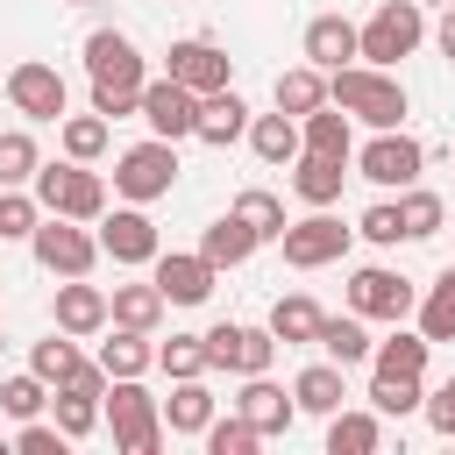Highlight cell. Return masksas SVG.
Masks as SVG:
<instances>
[{"label": "cell", "instance_id": "cell-14", "mask_svg": "<svg viewBox=\"0 0 455 455\" xmlns=\"http://www.w3.org/2000/svg\"><path fill=\"white\" fill-rule=\"evenodd\" d=\"M149 277H156V291H164L171 306H206L213 284H220V263H206L199 249H156Z\"/></svg>", "mask_w": 455, "mask_h": 455}, {"label": "cell", "instance_id": "cell-5", "mask_svg": "<svg viewBox=\"0 0 455 455\" xmlns=\"http://www.w3.org/2000/svg\"><path fill=\"white\" fill-rule=\"evenodd\" d=\"M348 164H355V178H370L377 192H405V185H419V171H427V142L405 135V128H370V142H363Z\"/></svg>", "mask_w": 455, "mask_h": 455}, {"label": "cell", "instance_id": "cell-22", "mask_svg": "<svg viewBox=\"0 0 455 455\" xmlns=\"http://www.w3.org/2000/svg\"><path fill=\"white\" fill-rule=\"evenodd\" d=\"M291 398H299V412L327 419V412H341V405H348V370H341L334 355H320V363H306V370L291 377Z\"/></svg>", "mask_w": 455, "mask_h": 455}, {"label": "cell", "instance_id": "cell-25", "mask_svg": "<svg viewBox=\"0 0 455 455\" xmlns=\"http://www.w3.org/2000/svg\"><path fill=\"white\" fill-rule=\"evenodd\" d=\"M377 448H384V412L377 405L327 412V455H377Z\"/></svg>", "mask_w": 455, "mask_h": 455}, {"label": "cell", "instance_id": "cell-9", "mask_svg": "<svg viewBox=\"0 0 455 455\" xmlns=\"http://www.w3.org/2000/svg\"><path fill=\"white\" fill-rule=\"evenodd\" d=\"M348 242H355V228H348V220H334L327 206H306V220H291V228L277 235V249H284V263H291V270H327V263H341V256H348Z\"/></svg>", "mask_w": 455, "mask_h": 455}, {"label": "cell", "instance_id": "cell-45", "mask_svg": "<svg viewBox=\"0 0 455 455\" xmlns=\"http://www.w3.org/2000/svg\"><path fill=\"white\" fill-rule=\"evenodd\" d=\"M355 235H363V242H377V249H398V242H405V220H398V199H377V206H363V220H355Z\"/></svg>", "mask_w": 455, "mask_h": 455}, {"label": "cell", "instance_id": "cell-42", "mask_svg": "<svg viewBox=\"0 0 455 455\" xmlns=\"http://www.w3.org/2000/svg\"><path fill=\"white\" fill-rule=\"evenodd\" d=\"M370 405L384 419H405V412L427 405V377H370Z\"/></svg>", "mask_w": 455, "mask_h": 455}, {"label": "cell", "instance_id": "cell-17", "mask_svg": "<svg viewBox=\"0 0 455 455\" xmlns=\"http://www.w3.org/2000/svg\"><path fill=\"white\" fill-rule=\"evenodd\" d=\"M142 121H149V135L185 142V135L199 128V92H192V85H178V78L164 71V78H149V85H142Z\"/></svg>", "mask_w": 455, "mask_h": 455}, {"label": "cell", "instance_id": "cell-16", "mask_svg": "<svg viewBox=\"0 0 455 455\" xmlns=\"http://www.w3.org/2000/svg\"><path fill=\"white\" fill-rule=\"evenodd\" d=\"M50 320H57L64 334H78V341H92V334H107V327H114V299H107V284H85V277H64V284L50 291Z\"/></svg>", "mask_w": 455, "mask_h": 455}, {"label": "cell", "instance_id": "cell-7", "mask_svg": "<svg viewBox=\"0 0 455 455\" xmlns=\"http://www.w3.org/2000/svg\"><path fill=\"white\" fill-rule=\"evenodd\" d=\"M28 256H36L50 277H92V263H100L107 249H100V228L64 220V213H43V228L28 235Z\"/></svg>", "mask_w": 455, "mask_h": 455}, {"label": "cell", "instance_id": "cell-43", "mask_svg": "<svg viewBox=\"0 0 455 455\" xmlns=\"http://www.w3.org/2000/svg\"><path fill=\"white\" fill-rule=\"evenodd\" d=\"M156 370L164 377H206L213 363H206V334H171V341H156Z\"/></svg>", "mask_w": 455, "mask_h": 455}, {"label": "cell", "instance_id": "cell-46", "mask_svg": "<svg viewBox=\"0 0 455 455\" xmlns=\"http://www.w3.org/2000/svg\"><path fill=\"white\" fill-rule=\"evenodd\" d=\"M71 434L57 419H14V455H64Z\"/></svg>", "mask_w": 455, "mask_h": 455}, {"label": "cell", "instance_id": "cell-49", "mask_svg": "<svg viewBox=\"0 0 455 455\" xmlns=\"http://www.w3.org/2000/svg\"><path fill=\"white\" fill-rule=\"evenodd\" d=\"M434 50L455 64V0H448V7H441V21H434Z\"/></svg>", "mask_w": 455, "mask_h": 455}, {"label": "cell", "instance_id": "cell-23", "mask_svg": "<svg viewBox=\"0 0 455 455\" xmlns=\"http://www.w3.org/2000/svg\"><path fill=\"white\" fill-rule=\"evenodd\" d=\"M341 185H348V156H320V149H299L291 156V192L306 206H334Z\"/></svg>", "mask_w": 455, "mask_h": 455}, {"label": "cell", "instance_id": "cell-36", "mask_svg": "<svg viewBox=\"0 0 455 455\" xmlns=\"http://www.w3.org/2000/svg\"><path fill=\"white\" fill-rule=\"evenodd\" d=\"M412 320H419V334H427V341H455V263H448V270L419 291Z\"/></svg>", "mask_w": 455, "mask_h": 455}, {"label": "cell", "instance_id": "cell-10", "mask_svg": "<svg viewBox=\"0 0 455 455\" xmlns=\"http://www.w3.org/2000/svg\"><path fill=\"white\" fill-rule=\"evenodd\" d=\"M206 363L228 370V377H263V370L277 363V334H270V320H263V327L213 320V327H206Z\"/></svg>", "mask_w": 455, "mask_h": 455}, {"label": "cell", "instance_id": "cell-37", "mask_svg": "<svg viewBox=\"0 0 455 455\" xmlns=\"http://www.w3.org/2000/svg\"><path fill=\"white\" fill-rule=\"evenodd\" d=\"M398 220H405V242H434V235L448 228V206H441V192L405 185V192H398Z\"/></svg>", "mask_w": 455, "mask_h": 455}, {"label": "cell", "instance_id": "cell-31", "mask_svg": "<svg viewBox=\"0 0 455 455\" xmlns=\"http://www.w3.org/2000/svg\"><path fill=\"white\" fill-rule=\"evenodd\" d=\"M107 142H114V121H107V114H92V107L57 121V149H64V156H78V164H100V156H107Z\"/></svg>", "mask_w": 455, "mask_h": 455}, {"label": "cell", "instance_id": "cell-39", "mask_svg": "<svg viewBox=\"0 0 455 455\" xmlns=\"http://www.w3.org/2000/svg\"><path fill=\"white\" fill-rule=\"evenodd\" d=\"M199 441H206V455H256V448H263L256 419H242L235 405H228V412H213V427H206Z\"/></svg>", "mask_w": 455, "mask_h": 455}, {"label": "cell", "instance_id": "cell-1", "mask_svg": "<svg viewBox=\"0 0 455 455\" xmlns=\"http://www.w3.org/2000/svg\"><path fill=\"white\" fill-rule=\"evenodd\" d=\"M327 100L355 121V128H405V114H412V100H405V85H398V71H384V64H341V71H327Z\"/></svg>", "mask_w": 455, "mask_h": 455}, {"label": "cell", "instance_id": "cell-44", "mask_svg": "<svg viewBox=\"0 0 455 455\" xmlns=\"http://www.w3.org/2000/svg\"><path fill=\"white\" fill-rule=\"evenodd\" d=\"M50 405V384L36 377V370H14V377H0V412L7 419H36Z\"/></svg>", "mask_w": 455, "mask_h": 455}, {"label": "cell", "instance_id": "cell-20", "mask_svg": "<svg viewBox=\"0 0 455 455\" xmlns=\"http://www.w3.org/2000/svg\"><path fill=\"white\" fill-rule=\"evenodd\" d=\"M249 100L235 92V85H220V92H206L199 100V128H192V142H206V149H228V142H242L249 135Z\"/></svg>", "mask_w": 455, "mask_h": 455}, {"label": "cell", "instance_id": "cell-3", "mask_svg": "<svg viewBox=\"0 0 455 455\" xmlns=\"http://www.w3.org/2000/svg\"><path fill=\"white\" fill-rule=\"evenodd\" d=\"M36 199H43V213H64V220L100 228V213H107V178H100L92 164L64 156V164H43V171H36Z\"/></svg>", "mask_w": 455, "mask_h": 455}, {"label": "cell", "instance_id": "cell-19", "mask_svg": "<svg viewBox=\"0 0 455 455\" xmlns=\"http://www.w3.org/2000/svg\"><path fill=\"white\" fill-rule=\"evenodd\" d=\"M235 412H242V419H256V434H263V441H277V434H291V419H299V398H291L284 384H270V370H263V377H242V391H235Z\"/></svg>", "mask_w": 455, "mask_h": 455}, {"label": "cell", "instance_id": "cell-40", "mask_svg": "<svg viewBox=\"0 0 455 455\" xmlns=\"http://www.w3.org/2000/svg\"><path fill=\"white\" fill-rule=\"evenodd\" d=\"M43 171V149L28 128H0V185H36Z\"/></svg>", "mask_w": 455, "mask_h": 455}, {"label": "cell", "instance_id": "cell-12", "mask_svg": "<svg viewBox=\"0 0 455 455\" xmlns=\"http://www.w3.org/2000/svg\"><path fill=\"white\" fill-rule=\"evenodd\" d=\"M100 249H107L121 270H149V263H156V249H164V235H156L149 206L121 199L114 213H100Z\"/></svg>", "mask_w": 455, "mask_h": 455}, {"label": "cell", "instance_id": "cell-6", "mask_svg": "<svg viewBox=\"0 0 455 455\" xmlns=\"http://www.w3.org/2000/svg\"><path fill=\"white\" fill-rule=\"evenodd\" d=\"M178 142H164V135H149V142H128L121 156H114V199H135V206H156L171 185H178Z\"/></svg>", "mask_w": 455, "mask_h": 455}, {"label": "cell", "instance_id": "cell-52", "mask_svg": "<svg viewBox=\"0 0 455 455\" xmlns=\"http://www.w3.org/2000/svg\"><path fill=\"white\" fill-rule=\"evenodd\" d=\"M64 7H85V0H64Z\"/></svg>", "mask_w": 455, "mask_h": 455}, {"label": "cell", "instance_id": "cell-51", "mask_svg": "<svg viewBox=\"0 0 455 455\" xmlns=\"http://www.w3.org/2000/svg\"><path fill=\"white\" fill-rule=\"evenodd\" d=\"M419 7H448V0H419Z\"/></svg>", "mask_w": 455, "mask_h": 455}, {"label": "cell", "instance_id": "cell-34", "mask_svg": "<svg viewBox=\"0 0 455 455\" xmlns=\"http://www.w3.org/2000/svg\"><path fill=\"white\" fill-rule=\"evenodd\" d=\"M114 299V327H142V334H156V320H164V291H156V277H142V284H114L107 291Z\"/></svg>", "mask_w": 455, "mask_h": 455}, {"label": "cell", "instance_id": "cell-47", "mask_svg": "<svg viewBox=\"0 0 455 455\" xmlns=\"http://www.w3.org/2000/svg\"><path fill=\"white\" fill-rule=\"evenodd\" d=\"M92 114L128 121V114H142V92H135V85H92Z\"/></svg>", "mask_w": 455, "mask_h": 455}, {"label": "cell", "instance_id": "cell-30", "mask_svg": "<svg viewBox=\"0 0 455 455\" xmlns=\"http://www.w3.org/2000/svg\"><path fill=\"white\" fill-rule=\"evenodd\" d=\"M28 370L57 391V384H71L78 370H85V355H78V334H64V327H50L43 341H28Z\"/></svg>", "mask_w": 455, "mask_h": 455}, {"label": "cell", "instance_id": "cell-8", "mask_svg": "<svg viewBox=\"0 0 455 455\" xmlns=\"http://www.w3.org/2000/svg\"><path fill=\"white\" fill-rule=\"evenodd\" d=\"M412 306H419V284L405 270H391V263H355L348 270V313L398 327V320H412Z\"/></svg>", "mask_w": 455, "mask_h": 455}, {"label": "cell", "instance_id": "cell-29", "mask_svg": "<svg viewBox=\"0 0 455 455\" xmlns=\"http://www.w3.org/2000/svg\"><path fill=\"white\" fill-rule=\"evenodd\" d=\"M313 348H320V355H334L341 370H355V363H370V348H377V341H370V320H363V313H327Z\"/></svg>", "mask_w": 455, "mask_h": 455}, {"label": "cell", "instance_id": "cell-53", "mask_svg": "<svg viewBox=\"0 0 455 455\" xmlns=\"http://www.w3.org/2000/svg\"><path fill=\"white\" fill-rule=\"evenodd\" d=\"M0 348H7V341H0Z\"/></svg>", "mask_w": 455, "mask_h": 455}, {"label": "cell", "instance_id": "cell-33", "mask_svg": "<svg viewBox=\"0 0 455 455\" xmlns=\"http://www.w3.org/2000/svg\"><path fill=\"white\" fill-rule=\"evenodd\" d=\"M299 135H306V149H320V156H355V121L327 100V107H313L306 121H299Z\"/></svg>", "mask_w": 455, "mask_h": 455}, {"label": "cell", "instance_id": "cell-15", "mask_svg": "<svg viewBox=\"0 0 455 455\" xmlns=\"http://www.w3.org/2000/svg\"><path fill=\"white\" fill-rule=\"evenodd\" d=\"M164 71H171L178 85H192L199 100H206V92H220V85H235V57H228L220 43H206V36L171 43V50H164Z\"/></svg>", "mask_w": 455, "mask_h": 455}, {"label": "cell", "instance_id": "cell-48", "mask_svg": "<svg viewBox=\"0 0 455 455\" xmlns=\"http://www.w3.org/2000/svg\"><path fill=\"white\" fill-rule=\"evenodd\" d=\"M419 412H427V427H434V434H441V441H455V391H448V384H434V391H427V405H419Z\"/></svg>", "mask_w": 455, "mask_h": 455}, {"label": "cell", "instance_id": "cell-38", "mask_svg": "<svg viewBox=\"0 0 455 455\" xmlns=\"http://www.w3.org/2000/svg\"><path fill=\"white\" fill-rule=\"evenodd\" d=\"M36 228H43L36 185H0V242H28Z\"/></svg>", "mask_w": 455, "mask_h": 455}, {"label": "cell", "instance_id": "cell-2", "mask_svg": "<svg viewBox=\"0 0 455 455\" xmlns=\"http://www.w3.org/2000/svg\"><path fill=\"white\" fill-rule=\"evenodd\" d=\"M107 427H114V448L121 455H156L164 448V398L142 391V377H114L107 384Z\"/></svg>", "mask_w": 455, "mask_h": 455}, {"label": "cell", "instance_id": "cell-18", "mask_svg": "<svg viewBox=\"0 0 455 455\" xmlns=\"http://www.w3.org/2000/svg\"><path fill=\"white\" fill-rule=\"evenodd\" d=\"M299 57H306V64H320V71H341V64H355V57H363V28H355L348 14H313V21H306V36H299Z\"/></svg>", "mask_w": 455, "mask_h": 455}, {"label": "cell", "instance_id": "cell-26", "mask_svg": "<svg viewBox=\"0 0 455 455\" xmlns=\"http://www.w3.org/2000/svg\"><path fill=\"white\" fill-rule=\"evenodd\" d=\"M256 249H263V242H256V228H249L235 206H228L220 220H206V235H199V256H206V263H220V270H242Z\"/></svg>", "mask_w": 455, "mask_h": 455}, {"label": "cell", "instance_id": "cell-27", "mask_svg": "<svg viewBox=\"0 0 455 455\" xmlns=\"http://www.w3.org/2000/svg\"><path fill=\"white\" fill-rule=\"evenodd\" d=\"M107 377H149L156 370V334H142V327H107V341H100V355H92Z\"/></svg>", "mask_w": 455, "mask_h": 455}, {"label": "cell", "instance_id": "cell-41", "mask_svg": "<svg viewBox=\"0 0 455 455\" xmlns=\"http://www.w3.org/2000/svg\"><path fill=\"white\" fill-rule=\"evenodd\" d=\"M235 213L256 228V242H277L291 220H284V199L277 192H263V185H249V192H235Z\"/></svg>", "mask_w": 455, "mask_h": 455}, {"label": "cell", "instance_id": "cell-13", "mask_svg": "<svg viewBox=\"0 0 455 455\" xmlns=\"http://www.w3.org/2000/svg\"><path fill=\"white\" fill-rule=\"evenodd\" d=\"M85 78L92 85H149V57L135 50V36L128 28H92L85 36Z\"/></svg>", "mask_w": 455, "mask_h": 455}, {"label": "cell", "instance_id": "cell-32", "mask_svg": "<svg viewBox=\"0 0 455 455\" xmlns=\"http://www.w3.org/2000/svg\"><path fill=\"white\" fill-rule=\"evenodd\" d=\"M270 100L284 107V114H313V107H327V71L320 64H291V71H277V85H270Z\"/></svg>", "mask_w": 455, "mask_h": 455}, {"label": "cell", "instance_id": "cell-11", "mask_svg": "<svg viewBox=\"0 0 455 455\" xmlns=\"http://www.w3.org/2000/svg\"><path fill=\"white\" fill-rule=\"evenodd\" d=\"M7 107H14L21 121H64V114H71V85H64L57 64L21 57V64L7 71Z\"/></svg>", "mask_w": 455, "mask_h": 455}, {"label": "cell", "instance_id": "cell-4", "mask_svg": "<svg viewBox=\"0 0 455 455\" xmlns=\"http://www.w3.org/2000/svg\"><path fill=\"white\" fill-rule=\"evenodd\" d=\"M355 28H363V64L398 71V64L427 43V7H419V0H377L370 21H355Z\"/></svg>", "mask_w": 455, "mask_h": 455}, {"label": "cell", "instance_id": "cell-21", "mask_svg": "<svg viewBox=\"0 0 455 455\" xmlns=\"http://www.w3.org/2000/svg\"><path fill=\"white\" fill-rule=\"evenodd\" d=\"M213 412H220V398L206 391V377H171V398H164V427H171L178 441H199V434L213 427Z\"/></svg>", "mask_w": 455, "mask_h": 455}, {"label": "cell", "instance_id": "cell-35", "mask_svg": "<svg viewBox=\"0 0 455 455\" xmlns=\"http://www.w3.org/2000/svg\"><path fill=\"white\" fill-rule=\"evenodd\" d=\"M320 320H327V313H320L306 291H284V299L270 306V334H277L284 348H306V341H320Z\"/></svg>", "mask_w": 455, "mask_h": 455}, {"label": "cell", "instance_id": "cell-24", "mask_svg": "<svg viewBox=\"0 0 455 455\" xmlns=\"http://www.w3.org/2000/svg\"><path fill=\"white\" fill-rule=\"evenodd\" d=\"M427 355H434V341L398 320V327L370 348V377H427Z\"/></svg>", "mask_w": 455, "mask_h": 455}, {"label": "cell", "instance_id": "cell-54", "mask_svg": "<svg viewBox=\"0 0 455 455\" xmlns=\"http://www.w3.org/2000/svg\"><path fill=\"white\" fill-rule=\"evenodd\" d=\"M0 306H7V299H0Z\"/></svg>", "mask_w": 455, "mask_h": 455}, {"label": "cell", "instance_id": "cell-50", "mask_svg": "<svg viewBox=\"0 0 455 455\" xmlns=\"http://www.w3.org/2000/svg\"><path fill=\"white\" fill-rule=\"evenodd\" d=\"M441 384H448V391H455V370H448V377H441Z\"/></svg>", "mask_w": 455, "mask_h": 455}, {"label": "cell", "instance_id": "cell-28", "mask_svg": "<svg viewBox=\"0 0 455 455\" xmlns=\"http://www.w3.org/2000/svg\"><path fill=\"white\" fill-rule=\"evenodd\" d=\"M263 164H291L299 149H306V135H299V114H284V107H270V114H256L249 121V135H242Z\"/></svg>", "mask_w": 455, "mask_h": 455}]
</instances>
